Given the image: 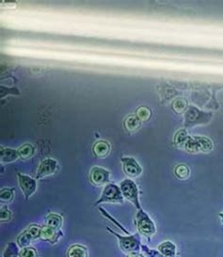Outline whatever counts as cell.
<instances>
[{
  "label": "cell",
  "mask_w": 223,
  "mask_h": 257,
  "mask_svg": "<svg viewBox=\"0 0 223 257\" xmlns=\"http://www.w3.org/2000/svg\"><path fill=\"white\" fill-rule=\"evenodd\" d=\"M63 235H64V233L61 230H57V229H54L51 227L44 225L42 227L40 239L43 241L49 242L50 244L54 245L60 240V238L63 237Z\"/></svg>",
  "instance_id": "cell-11"
},
{
  "label": "cell",
  "mask_w": 223,
  "mask_h": 257,
  "mask_svg": "<svg viewBox=\"0 0 223 257\" xmlns=\"http://www.w3.org/2000/svg\"><path fill=\"white\" fill-rule=\"evenodd\" d=\"M13 219V213L9 209V207L6 205L1 206L0 209V220L2 223L4 222H9L11 219Z\"/></svg>",
  "instance_id": "cell-26"
},
{
  "label": "cell",
  "mask_w": 223,
  "mask_h": 257,
  "mask_svg": "<svg viewBox=\"0 0 223 257\" xmlns=\"http://www.w3.org/2000/svg\"><path fill=\"white\" fill-rule=\"evenodd\" d=\"M45 221L46 226L60 230V228L62 226V223H63V218L60 214L49 213L45 216Z\"/></svg>",
  "instance_id": "cell-14"
},
{
  "label": "cell",
  "mask_w": 223,
  "mask_h": 257,
  "mask_svg": "<svg viewBox=\"0 0 223 257\" xmlns=\"http://www.w3.org/2000/svg\"><path fill=\"white\" fill-rule=\"evenodd\" d=\"M182 149L191 154L209 153L213 150V143L206 137L188 136Z\"/></svg>",
  "instance_id": "cell-4"
},
{
  "label": "cell",
  "mask_w": 223,
  "mask_h": 257,
  "mask_svg": "<svg viewBox=\"0 0 223 257\" xmlns=\"http://www.w3.org/2000/svg\"><path fill=\"white\" fill-rule=\"evenodd\" d=\"M142 257H146V256H145V255H143V254H142Z\"/></svg>",
  "instance_id": "cell-33"
},
{
  "label": "cell",
  "mask_w": 223,
  "mask_h": 257,
  "mask_svg": "<svg viewBox=\"0 0 223 257\" xmlns=\"http://www.w3.org/2000/svg\"><path fill=\"white\" fill-rule=\"evenodd\" d=\"M106 230L117 237L119 243L120 249H122L125 253L129 254L132 252H140L142 249V237L140 233H136L134 234H128V235H121L113 231L109 227H106Z\"/></svg>",
  "instance_id": "cell-2"
},
{
  "label": "cell",
  "mask_w": 223,
  "mask_h": 257,
  "mask_svg": "<svg viewBox=\"0 0 223 257\" xmlns=\"http://www.w3.org/2000/svg\"><path fill=\"white\" fill-rule=\"evenodd\" d=\"M42 227L39 224L36 223H32L30 224V226L28 227V231L30 232V234L32 235L33 239L36 240V239H40V236H41V232H42Z\"/></svg>",
  "instance_id": "cell-27"
},
{
  "label": "cell",
  "mask_w": 223,
  "mask_h": 257,
  "mask_svg": "<svg viewBox=\"0 0 223 257\" xmlns=\"http://www.w3.org/2000/svg\"><path fill=\"white\" fill-rule=\"evenodd\" d=\"M110 173L101 167H93L89 173V180L93 186H103L109 183Z\"/></svg>",
  "instance_id": "cell-9"
},
{
  "label": "cell",
  "mask_w": 223,
  "mask_h": 257,
  "mask_svg": "<svg viewBox=\"0 0 223 257\" xmlns=\"http://www.w3.org/2000/svg\"><path fill=\"white\" fill-rule=\"evenodd\" d=\"M142 251L143 252V255L146 257H167L161 254L157 249H151L146 245H142Z\"/></svg>",
  "instance_id": "cell-28"
},
{
  "label": "cell",
  "mask_w": 223,
  "mask_h": 257,
  "mask_svg": "<svg viewBox=\"0 0 223 257\" xmlns=\"http://www.w3.org/2000/svg\"><path fill=\"white\" fill-rule=\"evenodd\" d=\"M17 178H18L19 187L22 190L25 199L29 200L37 189V182L34 178L30 177L29 175H25L19 173L17 174Z\"/></svg>",
  "instance_id": "cell-7"
},
{
  "label": "cell",
  "mask_w": 223,
  "mask_h": 257,
  "mask_svg": "<svg viewBox=\"0 0 223 257\" xmlns=\"http://www.w3.org/2000/svg\"><path fill=\"white\" fill-rule=\"evenodd\" d=\"M0 158L1 161L5 163H11L14 162L18 158H20L18 150L7 148V147H1L0 149Z\"/></svg>",
  "instance_id": "cell-13"
},
{
  "label": "cell",
  "mask_w": 223,
  "mask_h": 257,
  "mask_svg": "<svg viewBox=\"0 0 223 257\" xmlns=\"http://www.w3.org/2000/svg\"><path fill=\"white\" fill-rule=\"evenodd\" d=\"M125 198L123 196L120 186L113 183H108L104 186L101 197L98 199L94 205H99L104 203H114V204H124Z\"/></svg>",
  "instance_id": "cell-6"
},
{
  "label": "cell",
  "mask_w": 223,
  "mask_h": 257,
  "mask_svg": "<svg viewBox=\"0 0 223 257\" xmlns=\"http://www.w3.org/2000/svg\"><path fill=\"white\" fill-rule=\"evenodd\" d=\"M157 250L167 257H179L177 253V247L176 245L171 241V240H166V241L160 243L157 246Z\"/></svg>",
  "instance_id": "cell-12"
},
{
  "label": "cell",
  "mask_w": 223,
  "mask_h": 257,
  "mask_svg": "<svg viewBox=\"0 0 223 257\" xmlns=\"http://www.w3.org/2000/svg\"><path fill=\"white\" fill-rule=\"evenodd\" d=\"M33 239L32 235L30 234V232L28 231V229H26L25 231H23L21 234L17 236V245L19 246V248H27L30 247V244Z\"/></svg>",
  "instance_id": "cell-17"
},
{
  "label": "cell",
  "mask_w": 223,
  "mask_h": 257,
  "mask_svg": "<svg viewBox=\"0 0 223 257\" xmlns=\"http://www.w3.org/2000/svg\"><path fill=\"white\" fill-rule=\"evenodd\" d=\"M15 198V189H1L0 191V200L2 203H11Z\"/></svg>",
  "instance_id": "cell-25"
},
{
  "label": "cell",
  "mask_w": 223,
  "mask_h": 257,
  "mask_svg": "<svg viewBox=\"0 0 223 257\" xmlns=\"http://www.w3.org/2000/svg\"><path fill=\"white\" fill-rule=\"evenodd\" d=\"M20 257H39V253L37 249L30 246L20 249Z\"/></svg>",
  "instance_id": "cell-29"
},
{
  "label": "cell",
  "mask_w": 223,
  "mask_h": 257,
  "mask_svg": "<svg viewBox=\"0 0 223 257\" xmlns=\"http://www.w3.org/2000/svg\"><path fill=\"white\" fill-rule=\"evenodd\" d=\"M188 106L187 101L184 98L175 99L171 103V108L175 113H185Z\"/></svg>",
  "instance_id": "cell-19"
},
{
  "label": "cell",
  "mask_w": 223,
  "mask_h": 257,
  "mask_svg": "<svg viewBox=\"0 0 223 257\" xmlns=\"http://www.w3.org/2000/svg\"><path fill=\"white\" fill-rule=\"evenodd\" d=\"M174 174L179 179L185 180L186 178H188V176L190 174V170L185 164H180V165H177V166L175 167Z\"/></svg>",
  "instance_id": "cell-22"
},
{
  "label": "cell",
  "mask_w": 223,
  "mask_h": 257,
  "mask_svg": "<svg viewBox=\"0 0 223 257\" xmlns=\"http://www.w3.org/2000/svg\"><path fill=\"white\" fill-rule=\"evenodd\" d=\"M136 115L142 122H144L149 121L152 117V110L147 106H140L136 110Z\"/></svg>",
  "instance_id": "cell-23"
},
{
  "label": "cell",
  "mask_w": 223,
  "mask_h": 257,
  "mask_svg": "<svg viewBox=\"0 0 223 257\" xmlns=\"http://www.w3.org/2000/svg\"><path fill=\"white\" fill-rule=\"evenodd\" d=\"M120 189L122 190L123 196L129 201L135 207L140 210L142 209L140 201V189L132 179H125L120 183Z\"/></svg>",
  "instance_id": "cell-5"
},
{
  "label": "cell",
  "mask_w": 223,
  "mask_h": 257,
  "mask_svg": "<svg viewBox=\"0 0 223 257\" xmlns=\"http://www.w3.org/2000/svg\"><path fill=\"white\" fill-rule=\"evenodd\" d=\"M213 118V112L203 111L199 107L189 106L184 113V125L186 128L207 124Z\"/></svg>",
  "instance_id": "cell-1"
},
{
  "label": "cell",
  "mask_w": 223,
  "mask_h": 257,
  "mask_svg": "<svg viewBox=\"0 0 223 257\" xmlns=\"http://www.w3.org/2000/svg\"><path fill=\"white\" fill-rule=\"evenodd\" d=\"M123 164V170L127 176L131 178L139 177L142 174V168L139 162L131 157H123L121 159Z\"/></svg>",
  "instance_id": "cell-8"
},
{
  "label": "cell",
  "mask_w": 223,
  "mask_h": 257,
  "mask_svg": "<svg viewBox=\"0 0 223 257\" xmlns=\"http://www.w3.org/2000/svg\"><path fill=\"white\" fill-rule=\"evenodd\" d=\"M218 216H219V219H220V221H221V223L223 224V212L221 213H219L218 214Z\"/></svg>",
  "instance_id": "cell-32"
},
{
  "label": "cell",
  "mask_w": 223,
  "mask_h": 257,
  "mask_svg": "<svg viewBox=\"0 0 223 257\" xmlns=\"http://www.w3.org/2000/svg\"><path fill=\"white\" fill-rule=\"evenodd\" d=\"M188 136H189V135H188V133H187V131H186V129H180V130H178V131L175 133V135L173 137L172 144H173L175 147L182 148Z\"/></svg>",
  "instance_id": "cell-20"
},
{
  "label": "cell",
  "mask_w": 223,
  "mask_h": 257,
  "mask_svg": "<svg viewBox=\"0 0 223 257\" xmlns=\"http://www.w3.org/2000/svg\"><path fill=\"white\" fill-rule=\"evenodd\" d=\"M110 151V144L105 141H100L93 146V153L98 158H104Z\"/></svg>",
  "instance_id": "cell-16"
},
{
  "label": "cell",
  "mask_w": 223,
  "mask_h": 257,
  "mask_svg": "<svg viewBox=\"0 0 223 257\" xmlns=\"http://www.w3.org/2000/svg\"><path fill=\"white\" fill-rule=\"evenodd\" d=\"M67 257H89V250L86 246L80 244H74L69 247Z\"/></svg>",
  "instance_id": "cell-15"
},
{
  "label": "cell",
  "mask_w": 223,
  "mask_h": 257,
  "mask_svg": "<svg viewBox=\"0 0 223 257\" xmlns=\"http://www.w3.org/2000/svg\"><path fill=\"white\" fill-rule=\"evenodd\" d=\"M2 257H20V249L17 243L9 242L3 251Z\"/></svg>",
  "instance_id": "cell-21"
},
{
  "label": "cell",
  "mask_w": 223,
  "mask_h": 257,
  "mask_svg": "<svg viewBox=\"0 0 223 257\" xmlns=\"http://www.w3.org/2000/svg\"><path fill=\"white\" fill-rule=\"evenodd\" d=\"M58 168V162L52 159H46L38 167L36 178L42 179L46 176H49L56 172Z\"/></svg>",
  "instance_id": "cell-10"
},
{
  "label": "cell",
  "mask_w": 223,
  "mask_h": 257,
  "mask_svg": "<svg viewBox=\"0 0 223 257\" xmlns=\"http://www.w3.org/2000/svg\"><path fill=\"white\" fill-rule=\"evenodd\" d=\"M135 224L138 229V233L145 236L148 241H151L152 236L156 233V227L148 213H146L142 208L138 210L135 218Z\"/></svg>",
  "instance_id": "cell-3"
},
{
  "label": "cell",
  "mask_w": 223,
  "mask_h": 257,
  "mask_svg": "<svg viewBox=\"0 0 223 257\" xmlns=\"http://www.w3.org/2000/svg\"><path fill=\"white\" fill-rule=\"evenodd\" d=\"M127 257H142V254H141L140 252H132V253L127 254Z\"/></svg>",
  "instance_id": "cell-31"
},
{
  "label": "cell",
  "mask_w": 223,
  "mask_h": 257,
  "mask_svg": "<svg viewBox=\"0 0 223 257\" xmlns=\"http://www.w3.org/2000/svg\"><path fill=\"white\" fill-rule=\"evenodd\" d=\"M18 153L21 159H30L34 154V147L31 144H24L18 149Z\"/></svg>",
  "instance_id": "cell-24"
},
{
  "label": "cell",
  "mask_w": 223,
  "mask_h": 257,
  "mask_svg": "<svg viewBox=\"0 0 223 257\" xmlns=\"http://www.w3.org/2000/svg\"><path fill=\"white\" fill-rule=\"evenodd\" d=\"M142 126V121L137 117V115H129L125 121V127L128 131H136Z\"/></svg>",
  "instance_id": "cell-18"
},
{
  "label": "cell",
  "mask_w": 223,
  "mask_h": 257,
  "mask_svg": "<svg viewBox=\"0 0 223 257\" xmlns=\"http://www.w3.org/2000/svg\"><path fill=\"white\" fill-rule=\"evenodd\" d=\"M98 209H99V211L101 212V214H102V215H104V217H105L106 219H108L109 220H112L113 223H115L117 226H119L120 229H121L122 231H124V232H125V233H126L127 235H128V234H130V232H129V231H127L126 228H124L123 225H122L121 223H119V222H118L116 219H113L112 216H110V215H109L107 212L105 211L103 207H101V206H100V207H98Z\"/></svg>",
  "instance_id": "cell-30"
}]
</instances>
